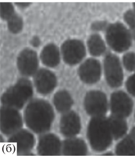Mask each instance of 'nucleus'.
<instances>
[{"label":"nucleus","instance_id":"f257e3e1","mask_svg":"<svg viewBox=\"0 0 135 156\" xmlns=\"http://www.w3.org/2000/svg\"><path fill=\"white\" fill-rule=\"evenodd\" d=\"M54 118L53 107L47 101L42 99L31 101L24 112L25 124L37 134H42L50 130Z\"/></svg>","mask_w":135,"mask_h":156},{"label":"nucleus","instance_id":"f03ea898","mask_svg":"<svg viewBox=\"0 0 135 156\" xmlns=\"http://www.w3.org/2000/svg\"><path fill=\"white\" fill-rule=\"evenodd\" d=\"M87 136L93 150L101 152L108 149L113 137L109 119L104 116L93 117L88 126Z\"/></svg>","mask_w":135,"mask_h":156},{"label":"nucleus","instance_id":"7ed1b4c3","mask_svg":"<svg viewBox=\"0 0 135 156\" xmlns=\"http://www.w3.org/2000/svg\"><path fill=\"white\" fill-rule=\"evenodd\" d=\"M33 93L31 82L25 77L19 80L4 93L1 102L4 106L20 110L32 98Z\"/></svg>","mask_w":135,"mask_h":156},{"label":"nucleus","instance_id":"20e7f679","mask_svg":"<svg viewBox=\"0 0 135 156\" xmlns=\"http://www.w3.org/2000/svg\"><path fill=\"white\" fill-rule=\"evenodd\" d=\"M105 38L108 46L114 51H126L132 44L130 32L123 24L115 22L109 24L105 30Z\"/></svg>","mask_w":135,"mask_h":156},{"label":"nucleus","instance_id":"39448f33","mask_svg":"<svg viewBox=\"0 0 135 156\" xmlns=\"http://www.w3.org/2000/svg\"><path fill=\"white\" fill-rule=\"evenodd\" d=\"M60 49L62 60L69 66L81 63L86 56V46L81 40L77 38L65 40L61 44Z\"/></svg>","mask_w":135,"mask_h":156},{"label":"nucleus","instance_id":"423d86ee","mask_svg":"<svg viewBox=\"0 0 135 156\" xmlns=\"http://www.w3.org/2000/svg\"><path fill=\"white\" fill-rule=\"evenodd\" d=\"M39 56L30 48L23 49L17 56L16 65L20 74L24 77L33 76L39 69Z\"/></svg>","mask_w":135,"mask_h":156},{"label":"nucleus","instance_id":"0eeeda50","mask_svg":"<svg viewBox=\"0 0 135 156\" xmlns=\"http://www.w3.org/2000/svg\"><path fill=\"white\" fill-rule=\"evenodd\" d=\"M104 74L107 83L111 87L121 86L123 81L124 75L121 61L116 55L109 53L104 61Z\"/></svg>","mask_w":135,"mask_h":156},{"label":"nucleus","instance_id":"6e6552de","mask_svg":"<svg viewBox=\"0 0 135 156\" xmlns=\"http://www.w3.org/2000/svg\"><path fill=\"white\" fill-rule=\"evenodd\" d=\"M23 119L17 110L4 106L1 109V130L3 134L11 136L21 129Z\"/></svg>","mask_w":135,"mask_h":156},{"label":"nucleus","instance_id":"1a4fd4ad","mask_svg":"<svg viewBox=\"0 0 135 156\" xmlns=\"http://www.w3.org/2000/svg\"><path fill=\"white\" fill-rule=\"evenodd\" d=\"M86 112L93 117L104 116L108 110L106 96L99 91H91L87 93L84 100Z\"/></svg>","mask_w":135,"mask_h":156},{"label":"nucleus","instance_id":"9d476101","mask_svg":"<svg viewBox=\"0 0 135 156\" xmlns=\"http://www.w3.org/2000/svg\"><path fill=\"white\" fill-rule=\"evenodd\" d=\"M78 74L80 79L85 83L89 84L96 83L101 78V63L94 57L86 58L80 63Z\"/></svg>","mask_w":135,"mask_h":156},{"label":"nucleus","instance_id":"9b49d317","mask_svg":"<svg viewBox=\"0 0 135 156\" xmlns=\"http://www.w3.org/2000/svg\"><path fill=\"white\" fill-rule=\"evenodd\" d=\"M8 143L18 155L29 154L35 144L33 134L28 130L20 129L10 136Z\"/></svg>","mask_w":135,"mask_h":156},{"label":"nucleus","instance_id":"f8f14e48","mask_svg":"<svg viewBox=\"0 0 135 156\" xmlns=\"http://www.w3.org/2000/svg\"><path fill=\"white\" fill-rule=\"evenodd\" d=\"M33 77L36 90L40 94H49L57 86V79L56 75L46 68L39 69Z\"/></svg>","mask_w":135,"mask_h":156},{"label":"nucleus","instance_id":"ddd939ff","mask_svg":"<svg viewBox=\"0 0 135 156\" xmlns=\"http://www.w3.org/2000/svg\"><path fill=\"white\" fill-rule=\"evenodd\" d=\"M133 105L131 99L123 92H116L111 96V108L113 115L123 118L129 116Z\"/></svg>","mask_w":135,"mask_h":156},{"label":"nucleus","instance_id":"4468645a","mask_svg":"<svg viewBox=\"0 0 135 156\" xmlns=\"http://www.w3.org/2000/svg\"><path fill=\"white\" fill-rule=\"evenodd\" d=\"M61 150L62 144L59 138L55 134H46L40 138L37 148L40 155H59Z\"/></svg>","mask_w":135,"mask_h":156},{"label":"nucleus","instance_id":"2eb2a0df","mask_svg":"<svg viewBox=\"0 0 135 156\" xmlns=\"http://www.w3.org/2000/svg\"><path fill=\"white\" fill-rule=\"evenodd\" d=\"M60 130L64 136L73 138L79 133L81 122L79 117L73 111L64 113L60 121Z\"/></svg>","mask_w":135,"mask_h":156},{"label":"nucleus","instance_id":"dca6fc26","mask_svg":"<svg viewBox=\"0 0 135 156\" xmlns=\"http://www.w3.org/2000/svg\"><path fill=\"white\" fill-rule=\"evenodd\" d=\"M39 56L43 65L49 68L57 67L62 59L60 48L53 43H50L44 46Z\"/></svg>","mask_w":135,"mask_h":156},{"label":"nucleus","instance_id":"f3484780","mask_svg":"<svg viewBox=\"0 0 135 156\" xmlns=\"http://www.w3.org/2000/svg\"><path fill=\"white\" fill-rule=\"evenodd\" d=\"M63 154L67 156H83L87 153L86 144L79 138H70L62 144Z\"/></svg>","mask_w":135,"mask_h":156},{"label":"nucleus","instance_id":"a211bd4d","mask_svg":"<svg viewBox=\"0 0 135 156\" xmlns=\"http://www.w3.org/2000/svg\"><path fill=\"white\" fill-rule=\"evenodd\" d=\"M86 47L89 54L93 57L102 55L106 50L105 41L97 33H94L89 36L87 41Z\"/></svg>","mask_w":135,"mask_h":156},{"label":"nucleus","instance_id":"6ab92c4d","mask_svg":"<svg viewBox=\"0 0 135 156\" xmlns=\"http://www.w3.org/2000/svg\"><path fill=\"white\" fill-rule=\"evenodd\" d=\"M53 103L57 111L64 114L70 110L73 105V101L67 91L62 90L55 94Z\"/></svg>","mask_w":135,"mask_h":156},{"label":"nucleus","instance_id":"aec40b11","mask_svg":"<svg viewBox=\"0 0 135 156\" xmlns=\"http://www.w3.org/2000/svg\"><path fill=\"white\" fill-rule=\"evenodd\" d=\"M116 154L118 155H135V135L131 133L117 145Z\"/></svg>","mask_w":135,"mask_h":156},{"label":"nucleus","instance_id":"412c9836","mask_svg":"<svg viewBox=\"0 0 135 156\" xmlns=\"http://www.w3.org/2000/svg\"><path fill=\"white\" fill-rule=\"evenodd\" d=\"M113 137L118 139L125 135L127 131V125L122 117L113 115L109 118Z\"/></svg>","mask_w":135,"mask_h":156},{"label":"nucleus","instance_id":"4be33fe9","mask_svg":"<svg viewBox=\"0 0 135 156\" xmlns=\"http://www.w3.org/2000/svg\"><path fill=\"white\" fill-rule=\"evenodd\" d=\"M6 21L8 29L13 34H18L22 30L24 26L23 20L20 16L16 13Z\"/></svg>","mask_w":135,"mask_h":156},{"label":"nucleus","instance_id":"5701e85b","mask_svg":"<svg viewBox=\"0 0 135 156\" xmlns=\"http://www.w3.org/2000/svg\"><path fill=\"white\" fill-rule=\"evenodd\" d=\"M1 18L3 20L7 21L15 14L13 4L10 2H1Z\"/></svg>","mask_w":135,"mask_h":156},{"label":"nucleus","instance_id":"b1692460","mask_svg":"<svg viewBox=\"0 0 135 156\" xmlns=\"http://www.w3.org/2000/svg\"><path fill=\"white\" fill-rule=\"evenodd\" d=\"M122 63L126 70L130 72L135 71V53L128 52L122 57Z\"/></svg>","mask_w":135,"mask_h":156},{"label":"nucleus","instance_id":"393cba45","mask_svg":"<svg viewBox=\"0 0 135 156\" xmlns=\"http://www.w3.org/2000/svg\"><path fill=\"white\" fill-rule=\"evenodd\" d=\"M124 20L130 28L135 29V11L129 10L124 14Z\"/></svg>","mask_w":135,"mask_h":156},{"label":"nucleus","instance_id":"a878e982","mask_svg":"<svg viewBox=\"0 0 135 156\" xmlns=\"http://www.w3.org/2000/svg\"><path fill=\"white\" fill-rule=\"evenodd\" d=\"M126 87L129 93L135 97V73L128 78Z\"/></svg>","mask_w":135,"mask_h":156},{"label":"nucleus","instance_id":"bb28decb","mask_svg":"<svg viewBox=\"0 0 135 156\" xmlns=\"http://www.w3.org/2000/svg\"><path fill=\"white\" fill-rule=\"evenodd\" d=\"M108 25L105 21H97L92 25V28L93 30L96 31H101L103 30H105Z\"/></svg>","mask_w":135,"mask_h":156},{"label":"nucleus","instance_id":"cd10ccee","mask_svg":"<svg viewBox=\"0 0 135 156\" xmlns=\"http://www.w3.org/2000/svg\"><path fill=\"white\" fill-rule=\"evenodd\" d=\"M31 45L35 47H38L40 44V40L37 37H35L32 38L31 42Z\"/></svg>","mask_w":135,"mask_h":156},{"label":"nucleus","instance_id":"c85d7f7f","mask_svg":"<svg viewBox=\"0 0 135 156\" xmlns=\"http://www.w3.org/2000/svg\"><path fill=\"white\" fill-rule=\"evenodd\" d=\"M133 9L135 11V2H134V3H133Z\"/></svg>","mask_w":135,"mask_h":156}]
</instances>
